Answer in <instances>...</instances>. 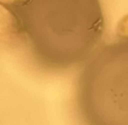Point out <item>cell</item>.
Wrapping results in <instances>:
<instances>
[{"mask_svg": "<svg viewBox=\"0 0 128 125\" xmlns=\"http://www.w3.org/2000/svg\"><path fill=\"white\" fill-rule=\"evenodd\" d=\"M79 110L84 125H128V49L109 52L88 68Z\"/></svg>", "mask_w": 128, "mask_h": 125, "instance_id": "1", "label": "cell"}]
</instances>
